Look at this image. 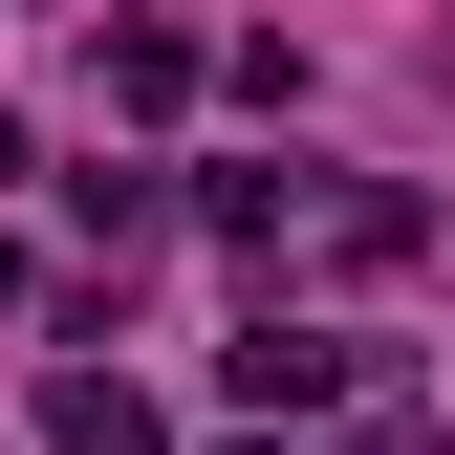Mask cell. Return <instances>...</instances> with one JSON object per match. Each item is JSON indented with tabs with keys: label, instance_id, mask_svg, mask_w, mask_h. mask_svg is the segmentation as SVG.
<instances>
[{
	"label": "cell",
	"instance_id": "6da1fadb",
	"mask_svg": "<svg viewBox=\"0 0 455 455\" xmlns=\"http://www.w3.org/2000/svg\"><path fill=\"white\" fill-rule=\"evenodd\" d=\"M44 455H174V412H152L131 369H66L44 390Z\"/></svg>",
	"mask_w": 455,
	"mask_h": 455
},
{
	"label": "cell",
	"instance_id": "7a4b0ae2",
	"mask_svg": "<svg viewBox=\"0 0 455 455\" xmlns=\"http://www.w3.org/2000/svg\"><path fill=\"white\" fill-rule=\"evenodd\" d=\"M217 369H239V412H325V390H347V347H325V325H239Z\"/></svg>",
	"mask_w": 455,
	"mask_h": 455
}]
</instances>
